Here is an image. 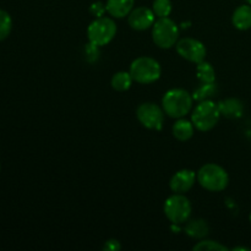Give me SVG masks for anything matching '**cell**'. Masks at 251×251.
<instances>
[{
  "label": "cell",
  "instance_id": "1",
  "mask_svg": "<svg viewBox=\"0 0 251 251\" xmlns=\"http://www.w3.org/2000/svg\"><path fill=\"white\" fill-rule=\"evenodd\" d=\"M194 98L191 93L184 88H172L164 93L162 98V108L169 118H184L193 109Z\"/></svg>",
  "mask_w": 251,
  "mask_h": 251
},
{
  "label": "cell",
  "instance_id": "2",
  "mask_svg": "<svg viewBox=\"0 0 251 251\" xmlns=\"http://www.w3.org/2000/svg\"><path fill=\"white\" fill-rule=\"evenodd\" d=\"M198 183L205 190L212 193L223 191L229 184V176L222 166L216 163H207L201 167L196 173Z\"/></svg>",
  "mask_w": 251,
  "mask_h": 251
},
{
  "label": "cell",
  "instance_id": "3",
  "mask_svg": "<svg viewBox=\"0 0 251 251\" xmlns=\"http://www.w3.org/2000/svg\"><path fill=\"white\" fill-rule=\"evenodd\" d=\"M222 117L218 108V103H215L212 100H202L191 112V122L194 126L199 131H210L220 122Z\"/></svg>",
  "mask_w": 251,
  "mask_h": 251
},
{
  "label": "cell",
  "instance_id": "4",
  "mask_svg": "<svg viewBox=\"0 0 251 251\" xmlns=\"http://www.w3.org/2000/svg\"><path fill=\"white\" fill-rule=\"evenodd\" d=\"M129 73L135 82L140 85H150L159 80L162 68L156 59L151 56H139L130 65Z\"/></svg>",
  "mask_w": 251,
  "mask_h": 251
},
{
  "label": "cell",
  "instance_id": "5",
  "mask_svg": "<svg viewBox=\"0 0 251 251\" xmlns=\"http://www.w3.org/2000/svg\"><path fill=\"white\" fill-rule=\"evenodd\" d=\"M152 41L158 48L169 49L179 41V27L169 17H162L152 26Z\"/></svg>",
  "mask_w": 251,
  "mask_h": 251
},
{
  "label": "cell",
  "instance_id": "6",
  "mask_svg": "<svg viewBox=\"0 0 251 251\" xmlns=\"http://www.w3.org/2000/svg\"><path fill=\"white\" fill-rule=\"evenodd\" d=\"M163 211L169 222L173 225H184L190 218L193 206L184 194H173L164 202Z\"/></svg>",
  "mask_w": 251,
  "mask_h": 251
},
{
  "label": "cell",
  "instance_id": "7",
  "mask_svg": "<svg viewBox=\"0 0 251 251\" xmlns=\"http://www.w3.org/2000/svg\"><path fill=\"white\" fill-rule=\"evenodd\" d=\"M117 24L110 17H97L87 27L88 42L98 47L109 44L117 36Z\"/></svg>",
  "mask_w": 251,
  "mask_h": 251
},
{
  "label": "cell",
  "instance_id": "8",
  "mask_svg": "<svg viewBox=\"0 0 251 251\" xmlns=\"http://www.w3.org/2000/svg\"><path fill=\"white\" fill-rule=\"evenodd\" d=\"M164 114L163 108L152 102L141 103L136 109V118L140 124L154 131H159L163 127Z\"/></svg>",
  "mask_w": 251,
  "mask_h": 251
},
{
  "label": "cell",
  "instance_id": "9",
  "mask_svg": "<svg viewBox=\"0 0 251 251\" xmlns=\"http://www.w3.org/2000/svg\"><path fill=\"white\" fill-rule=\"evenodd\" d=\"M176 49L180 58L194 64H199L205 60L206 53H207L202 42L195 38H190V37L179 39L176 44Z\"/></svg>",
  "mask_w": 251,
  "mask_h": 251
},
{
  "label": "cell",
  "instance_id": "10",
  "mask_svg": "<svg viewBox=\"0 0 251 251\" xmlns=\"http://www.w3.org/2000/svg\"><path fill=\"white\" fill-rule=\"evenodd\" d=\"M156 21V15L152 9L146 6L134 7L127 16V24L135 31H146L151 28Z\"/></svg>",
  "mask_w": 251,
  "mask_h": 251
},
{
  "label": "cell",
  "instance_id": "11",
  "mask_svg": "<svg viewBox=\"0 0 251 251\" xmlns=\"http://www.w3.org/2000/svg\"><path fill=\"white\" fill-rule=\"evenodd\" d=\"M198 180L196 173L191 169H181L178 171L169 181V188L174 194H185L194 186Z\"/></svg>",
  "mask_w": 251,
  "mask_h": 251
},
{
  "label": "cell",
  "instance_id": "12",
  "mask_svg": "<svg viewBox=\"0 0 251 251\" xmlns=\"http://www.w3.org/2000/svg\"><path fill=\"white\" fill-rule=\"evenodd\" d=\"M221 115L228 119H238L244 113V104L238 98H226L218 103Z\"/></svg>",
  "mask_w": 251,
  "mask_h": 251
},
{
  "label": "cell",
  "instance_id": "13",
  "mask_svg": "<svg viewBox=\"0 0 251 251\" xmlns=\"http://www.w3.org/2000/svg\"><path fill=\"white\" fill-rule=\"evenodd\" d=\"M135 5V0H107V12L113 19H124L129 16Z\"/></svg>",
  "mask_w": 251,
  "mask_h": 251
},
{
  "label": "cell",
  "instance_id": "14",
  "mask_svg": "<svg viewBox=\"0 0 251 251\" xmlns=\"http://www.w3.org/2000/svg\"><path fill=\"white\" fill-rule=\"evenodd\" d=\"M232 24L239 31L251 28V5L244 4L238 6L232 15Z\"/></svg>",
  "mask_w": 251,
  "mask_h": 251
},
{
  "label": "cell",
  "instance_id": "15",
  "mask_svg": "<svg viewBox=\"0 0 251 251\" xmlns=\"http://www.w3.org/2000/svg\"><path fill=\"white\" fill-rule=\"evenodd\" d=\"M173 136L179 141H188L194 136V131H195V126H194L191 120L185 119V118H179L176 122L174 123L173 127Z\"/></svg>",
  "mask_w": 251,
  "mask_h": 251
},
{
  "label": "cell",
  "instance_id": "16",
  "mask_svg": "<svg viewBox=\"0 0 251 251\" xmlns=\"http://www.w3.org/2000/svg\"><path fill=\"white\" fill-rule=\"evenodd\" d=\"M185 233L194 239H203L210 234V226L202 218L188 221L185 225Z\"/></svg>",
  "mask_w": 251,
  "mask_h": 251
},
{
  "label": "cell",
  "instance_id": "17",
  "mask_svg": "<svg viewBox=\"0 0 251 251\" xmlns=\"http://www.w3.org/2000/svg\"><path fill=\"white\" fill-rule=\"evenodd\" d=\"M132 82H134V78L129 71H118L110 80L112 88L118 92H125V91L130 90Z\"/></svg>",
  "mask_w": 251,
  "mask_h": 251
},
{
  "label": "cell",
  "instance_id": "18",
  "mask_svg": "<svg viewBox=\"0 0 251 251\" xmlns=\"http://www.w3.org/2000/svg\"><path fill=\"white\" fill-rule=\"evenodd\" d=\"M217 92L218 88L215 82H201L200 86H198L191 95H193L194 100L202 102V100H211Z\"/></svg>",
  "mask_w": 251,
  "mask_h": 251
},
{
  "label": "cell",
  "instance_id": "19",
  "mask_svg": "<svg viewBox=\"0 0 251 251\" xmlns=\"http://www.w3.org/2000/svg\"><path fill=\"white\" fill-rule=\"evenodd\" d=\"M196 77L200 82H215L216 71L210 63L203 60L196 64Z\"/></svg>",
  "mask_w": 251,
  "mask_h": 251
},
{
  "label": "cell",
  "instance_id": "20",
  "mask_svg": "<svg viewBox=\"0 0 251 251\" xmlns=\"http://www.w3.org/2000/svg\"><path fill=\"white\" fill-rule=\"evenodd\" d=\"M173 10L171 0H154L152 4V11L154 12L156 17L162 19V17H169Z\"/></svg>",
  "mask_w": 251,
  "mask_h": 251
},
{
  "label": "cell",
  "instance_id": "21",
  "mask_svg": "<svg viewBox=\"0 0 251 251\" xmlns=\"http://www.w3.org/2000/svg\"><path fill=\"white\" fill-rule=\"evenodd\" d=\"M12 29V19L5 10L0 9V42L10 36Z\"/></svg>",
  "mask_w": 251,
  "mask_h": 251
},
{
  "label": "cell",
  "instance_id": "22",
  "mask_svg": "<svg viewBox=\"0 0 251 251\" xmlns=\"http://www.w3.org/2000/svg\"><path fill=\"white\" fill-rule=\"evenodd\" d=\"M193 249L196 251H227L228 248L216 240L201 239L198 244L194 245Z\"/></svg>",
  "mask_w": 251,
  "mask_h": 251
},
{
  "label": "cell",
  "instance_id": "23",
  "mask_svg": "<svg viewBox=\"0 0 251 251\" xmlns=\"http://www.w3.org/2000/svg\"><path fill=\"white\" fill-rule=\"evenodd\" d=\"M83 54L86 55V60L88 63H93V61L97 60L98 55H100V47L88 42L85 46V53Z\"/></svg>",
  "mask_w": 251,
  "mask_h": 251
},
{
  "label": "cell",
  "instance_id": "24",
  "mask_svg": "<svg viewBox=\"0 0 251 251\" xmlns=\"http://www.w3.org/2000/svg\"><path fill=\"white\" fill-rule=\"evenodd\" d=\"M105 12H107V6H105L104 2L95 1L91 4L90 14L92 15V16H95L96 19H97V17H102Z\"/></svg>",
  "mask_w": 251,
  "mask_h": 251
},
{
  "label": "cell",
  "instance_id": "25",
  "mask_svg": "<svg viewBox=\"0 0 251 251\" xmlns=\"http://www.w3.org/2000/svg\"><path fill=\"white\" fill-rule=\"evenodd\" d=\"M122 249V244H120L119 240L117 239H109L104 243V247H103V250L107 251H119Z\"/></svg>",
  "mask_w": 251,
  "mask_h": 251
},
{
  "label": "cell",
  "instance_id": "26",
  "mask_svg": "<svg viewBox=\"0 0 251 251\" xmlns=\"http://www.w3.org/2000/svg\"><path fill=\"white\" fill-rule=\"evenodd\" d=\"M233 250H249L248 249V248H242V247H239V248H234V249Z\"/></svg>",
  "mask_w": 251,
  "mask_h": 251
},
{
  "label": "cell",
  "instance_id": "27",
  "mask_svg": "<svg viewBox=\"0 0 251 251\" xmlns=\"http://www.w3.org/2000/svg\"><path fill=\"white\" fill-rule=\"evenodd\" d=\"M247 1H248V4L251 5V0H247Z\"/></svg>",
  "mask_w": 251,
  "mask_h": 251
},
{
  "label": "cell",
  "instance_id": "28",
  "mask_svg": "<svg viewBox=\"0 0 251 251\" xmlns=\"http://www.w3.org/2000/svg\"><path fill=\"white\" fill-rule=\"evenodd\" d=\"M249 220H250V223H251V212H250V217H249Z\"/></svg>",
  "mask_w": 251,
  "mask_h": 251
}]
</instances>
